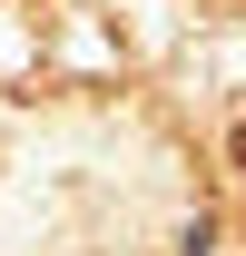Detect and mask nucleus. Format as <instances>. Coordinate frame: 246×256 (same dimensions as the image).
<instances>
[{
  "label": "nucleus",
  "mask_w": 246,
  "mask_h": 256,
  "mask_svg": "<svg viewBox=\"0 0 246 256\" xmlns=\"http://www.w3.org/2000/svg\"><path fill=\"white\" fill-rule=\"evenodd\" d=\"M236 168H246V118H236Z\"/></svg>",
  "instance_id": "nucleus-1"
}]
</instances>
